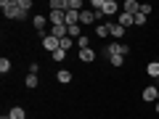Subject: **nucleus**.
Instances as JSON below:
<instances>
[{
	"label": "nucleus",
	"instance_id": "obj_24",
	"mask_svg": "<svg viewBox=\"0 0 159 119\" xmlns=\"http://www.w3.org/2000/svg\"><path fill=\"white\" fill-rule=\"evenodd\" d=\"M51 56H53V61H56V64H61L64 58H66V51H56V53H51Z\"/></svg>",
	"mask_w": 159,
	"mask_h": 119
},
{
	"label": "nucleus",
	"instance_id": "obj_8",
	"mask_svg": "<svg viewBox=\"0 0 159 119\" xmlns=\"http://www.w3.org/2000/svg\"><path fill=\"white\" fill-rule=\"evenodd\" d=\"M122 11L130 13V16H135V13H141V3H135V0H125V3H122Z\"/></svg>",
	"mask_w": 159,
	"mask_h": 119
},
{
	"label": "nucleus",
	"instance_id": "obj_10",
	"mask_svg": "<svg viewBox=\"0 0 159 119\" xmlns=\"http://www.w3.org/2000/svg\"><path fill=\"white\" fill-rule=\"evenodd\" d=\"M117 24H122V27H133V24H135V16H130V13H125V11H122V13H119V19H117Z\"/></svg>",
	"mask_w": 159,
	"mask_h": 119
},
{
	"label": "nucleus",
	"instance_id": "obj_13",
	"mask_svg": "<svg viewBox=\"0 0 159 119\" xmlns=\"http://www.w3.org/2000/svg\"><path fill=\"white\" fill-rule=\"evenodd\" d=\"M8 117H11V119H27V111H24L21 106H13L11 111H8Z\"/></svg>",
	"mask_w": 159,
	"mask_h": 119
},
{
	"label": "nucleus",
	"instance_id": "obj_18",
	"mask_svg": "<svg viewBox=\"0 0 159 119\" xmlns=\"http://www.w3.org/2000/svg\"><path fill=\"white\" fill-rule=\"evenodd\" d=\"M66 11H82V0H66Z\"/></svg>",
	"mask_w": 159,
	"mask_h": 119
},
{
	"label": "nucleus",
	"instance_id": "obj_27",
	"mask_svg": "<svg viewBox=\"0 0 159 119\" xmlns=\"http://www.w3.org/2000/svg\"><path fill=\"white\" fill-rule=\"evenodd\" d=\"M37 72H40V64H37V61L29 64V74H37Z\"/></svg>",
	"mask_w": 159,
	"mask_h": 119
},
{
	"label": "nucleus",
	"instance_id": "obj_4",
	"mask_svg": "<svg viewBox=\"0 0 159 119\" xmlns=\"http://www.w3.org/2000/svg\"><path fill=\"white\" fill-rule=\"evenodd\" d=\"M96 21H98L96 11H88V8L80 11V27H90V24H96Z\"/></svg>",
	"mask_w": 159,
	"mask_h": 119
},
{
	"label": "nucleus",
	"instance_id": "obj_20",
	"mask_svg": "<svg viewBox=\"0 0 159 119\" xmlns=\"http://www.w3.org/2000/svg\"><path fill=\"white\" fill-rule=\"evenodd\" d=\"M72 45H77V40H72V37H61V51H69Z\"/></svg>",
	"mask_w": 159,
	"mask_h": 119
},
{
	"label": "nucleus",
	"instance_id": "obj_15",
	"mask_svg": "<svg viewBox=\"0 0 159 119\" xmlns=\"http://www.w3.org/2000/svg\"><path fill=\"white\" fill-rule=\"evenodd\" d=\"M146 74H148V77H154V79H159V61H151V64H148V66H146Z\"/></svg>",
	"mask_w": 159,
	"mask_h": 119
},
{
	"label": "nucleus",
	"instance_id": "obj_6",
	"mask_svg": "<svg viewBox=\"0 0 159 119\" xmlns=\"http://www.w3.org/2000/svg\"><path fill=\"white\" fill-rule=\"evenodd\" d=\"M125 32L127 29L122 27V24H117V21H109V34H111L117 42H122V37H125Z\"/></svg>",
	"mask_w": 159,
	"mask_h": 119
},
{
	"label": "nucleus",
	"instance_id": "obj_12",
	"mask_svg": "<svg viewBox=\"0 0 159 119\" xmlns=\"http://www.w3.org/2000/svg\"><path fill=\"white\" fill-rule=\"evenodd\" d=\"M45 24H48V21H45V16H32V27L37 29L40 34H43V29H45ZM43 37H45V34H43Z\"/></svg>",
	"mask_w": 159,
	"mask_h": 119
},
{
	"label": "nucleus",
	"instance_id": "obj_21",
	"mask_svg": "<svg viewBox=\"0 0 159 119\" xmlns=\"http://www.w3.org/2000/svg\"><path fill=\"white\" fill-rule=\"evenodd\" d=\"M96 34H98V37H109V24H98V27H96Z\"/></svg>",
	"mask_w": 159,
	"mask_h": 119
},
{
	"label": "nucleus",
	"instance_id": "obj_29",
	"mask_svg": "<svg viewBox=\"0 0 159 119\" xmlns=\"http://www.w3.org/2000/svg\"><path fill=\"white\" fill-rule=\"evenodd\" d=\"M157 114H159V101H157Z\"/></svg>",
	"mask_w": 159,
	"mask_h": 119
},
{
	"label": "nucleus",
	"instance_id": "obj_3",
	"mask_svg": "<svg viewBox=\"0 0 159 119\" xmlns=\"http://www.w3.org/2000/svg\"><path fill=\"white\" fill-rule=\"evenodd\" d=\"M122 13V6L114 3V0H103V8H101V16H119Z\"/></svg>",
	"mask_w": 159,
	"mask_h": 119
},
{
	"label": "nucleus",
	"instance_id": "obj_28",
	"mask_svg": "<svg viewBox=\"0 0 159 119\" xmlns=\"http://www.w3.org/2000/svg\"><path fill=\"white\" fill-rule=\"evenodd\" d=\"M0 119H11V117H8V114H6V117H0Z\"/></svg>",
	"mask_w": 159,
	"mask_h": 119
},
{
	"label": "nucleus",
	"instance_id": "obj_25",
	"mask_svg": "<svg viewBox=\"0 0 159 119\" xmlns=\"http://www.w3.org/2000/svg\"><path fill=\"white\" fill-rule=\"evenodd\" d=\"M151 11H154V6H148V3H141V13H143V16H148Z\"/></svg>",
	"mask_w": 159,
	"mask_h": 119
},
{
	"label": "nucleus",
	"instance_id": "obj_17",
	"mask_svg": "<svg viewBox=\"0 0 159 119\" xmlns=\"http://www.w3.org/2000/svg\"><path fill=\"white\" fill-rule=\"evenodd\" d=\"M48 6H51V11H64L66 13V0H51Z\"/></svg>",
	"mask_w": 159,
	"mask_h": 119
},
{
	"label": "nucleus",
	"instance_id": "obj_16",
	"mask_svg": "<svg viewBox=\"0 0 159 119\" xmlns=\"http://www.w3.org/2000/svg\"><path fill=\"white\" fill-rule=\"evenodd\" d=\"M24 85H27L29 90H34V87L40 85V79H37V74H29V72H27V79H24Z\"/></svg>",
	"mask_w": 159,
	"mask_h": 119
},
{
	"label": "nucleus",
	"instance_id": "obj_7",
	"mask_svg": "<svg viewBox=\"0 0 159 119\" xmlns=\"http://www.w3.org/2000/svg\"><path fill=\"white\" fill-rule=\"evenodd\" d=\"M143 101H148V103H157L159 101V87L157 85H148V87H143Z\"/></svg>",
	"mask_w": 159,
	"mask_h": 119
},
{
	"label": "nucleus",
	"instance_id": "obj_23",
	"mask_svg": "<svg viewBox=\"0 0 159 119\" xmlns=\"http://www.w3.org/2000/svg\"><path fill=\"white\" fill-rule=\"evenodd\" d=\"M109 61H111V66H122L125 64V56H109Z\"/></svg>",
	"mask_w": 159,
	"mask_h": 119
},
{
	"label": "nucleus",
	"instance_id": "obj_14",
	"mask_svg": "<svg viewBox=\"0 0 159 119\" xmlns=\"http://www.w3.org/2000/svg\"><path fill=\"white\" fill-rule=\"evenodd\" d=\"M64 19H66L64 11H51V24L53 27H56V24H64Z\"/></svg>",
	"mask_w": 159,
	"mask_h": 119
},
{
	"label": "nucleus",
	"instance_id": "obj_26",
	"mask_svg": "<svg viewBox=\"0 0 159 119\" xmlns=\"http://www.w3.org/2000/svg\"><path fill=\"white\" fill-rule=\"evenodd\" d=\"M146 19H148V16H143V13H135V27H143V24H146Z\"/></svg>",
	"mask_w": 159,
	"mask_h": 119
},
{
	"label": "nucleus",
	"instance_id": "obj_9",
	"mask_svg": "<svg viewBox=\"0 0 159 119\" xmlns=\"http://www.w3.org/2000/svg\"><path fill=\"white\" fill-rule=\"evenodd\" d=\"M80 61H82V64H93V61H96V51H93V48L80 51Z\"/></svg>",
	"mask_w": 159,
	"mask_h": 119
},
{
	"label": "nucleus",
	"instance_id": "obj_19",
	"mask_svg": "<svg viewBox=\"0 0 159 119\" xmlns=\"http://www.w3.org/2000/svg\"><path fill=\"white\" fill-rule=\"evenodd\" d=\"M77 48H80V51H85V48H90V37H88V34L77 37Z\"/></svg>",
	"mask_w": 159,
	"mask_h": 119
},
{
	"label": "nucleus",
	"instance_id": "obj_11",
	"mask_svg": "<svg viewBox=\"0 0 159 119\" xmlns=\"http://www.w3.org/2000/svg\"><path fill=\"white\" fill-rule=\"evenodd\" d=\"M56 79L61 82V85H69V82H72V72H69V69H58Z\"/></svg>",
	"mask_w": 159,
	"mask_h": 119
},
{
	"label": "nucleus",
	"instance_id": "obj_2",
	"mask_svg": "<svg viewBox=\"0 0 159 119\" xmlns=\"http://www.w3.org/2000/svg\"><path fill=\"white\" fill-rule=\"evenodd\" d=\"M127 53H130V48L125 42H117V40H111L106 48V56H127Z\"/></svg>",
	"mask_w": 159,
	"mask_h": 119
},
{
	"label": "nucleus",
	"instance_id": "obj_1",
	"mask_svg": "<svg viewBox=\"0 0 159 119\" xmlns=\"http://www.w3.org/2000/svg\"><path fill=\"white\" fill-rule=\"evenodd\" d=\"M0 8H3V16H6V19H16V21H19V6H16V0H0Z\"/></svg>",
	"mask_w": 159,
	"mask_h": 119
},
{
	"label": "nucleus",
	"instance_id": "obj_22",
	"mask_svg": "<svg viewBox=\"0 0 159 119\" xmlns=\"http://www.w3.org/2000/svg\"><path fill=\"white\" fill-rule=\"evenodd\" d=\"M0 72H3V74L11 72V61H8V58H0Z\"/></svg>",
	"mask_w": 159,
	"mask_h": 119
},
{
	"label": "nucleus",
	"instance_id": "obj_5",
	"mask_svg": "<svg viewBox=\"0 0 159 119\" xmlns=\"http://www.w3.org/2000/svg\"><path fill=\"white\" fill-rule=\"evenodd\" d=\"M43 48L51 51V53H56V51H61V40L53 37V34H45V37H43Z\"/></svg>",
	"mask_w": 159,
	"mask_h": 119
}]
</instances>
